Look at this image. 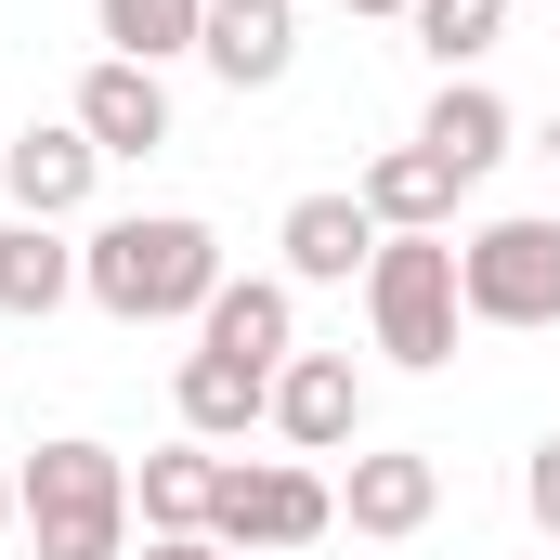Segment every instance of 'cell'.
Listing matches in <instances>:
<instances>
[{
  "mask_svg": "<svg viewBox=\"0 0 560 560\" xmlns=\"http://www.w3.org/2000/svg\"><path fill=\"white\" fill-rule=\"evenodd\" d=\"M79 300H105L118 326H196L222 300V235L196 209H118L79 235Z\"/></svg>",
  "mask_w": 560,
  "mask_h": 560,
  "instance_id": "cell-1",
  "label": "cell"
},
{
  "mask_svg": "<svg viewBox=\"0 0 560 560\" xmlns=\"http://www.w3.org/2000/svg\"><path fill=\"white\" fill-rule=\"evenodd\" d=\"M13 495H26V548L39 560H131V456L118 443L66 430V443H39L13 469Z\"/></svg>",
  "mask_w": 560,
  "mask_h": 560,
  "instance_id": "cell-2",
  "label": "cell"
},
{
  "mask_svg": "<svg viewBox=\"0 0 560 560\" xmlns=\"http://www.w3.org/2000/svg\"><path fill=\"white\" fill-rule=\"evenodd\" d=\"M365 326H378V352L392 365H456V326H469V300H456V235H378V261H365Z\"/></svg>",
  "mask_w": 560,
  "mask_h": 560,
  "instance_id": "cell-3",
  "label": "cell"
},
{
  "mask_svg": "<svg viewBox=\"0 0 560 560\" xmlns=\"http://www.w3.org/2000/svg\"><path fill=\"white\" fill-rule=\"evenodd\" d=\"M456 300L469 326H560V222L548 209H495L456 235Z\"/></svg>",
  "mask_w": 560,
  "mask_h": 560,
  "instance_id": "cell-4",
  "label": "cell"
},
{
  "mask_svg": "<svg viewBox=\"0 0 560 560\" xmlns=\"http://www.w3.org/2000/svg\"><path fill=\"white\" fill-rule=\"evenodd\" d=\"M209 535H222L235 560H261V548H313V535H339V482H326L313 456H222Z\"/></svg>",
  "mask_w": 560,
  "mask_h": 560,
  "instance_id": "cell-5",
  "label": "cell"
},
{
  "mask_svg": "<svg viewBox=\"0 0 560 560\" xmlns=\"http://www.w3.org/2000/svg\"><path fill=\"white\" fill-rule=\"evenodd\" d=\"M92 183H105V156H92L79 118H26V131L0 143V196H13V222H79Z\"/></svg>",
  "mask_w": 560,
  "mask_h": 560,
  "instance_id": "cell-6",
  "label": "cell"
},
{
  "mask_svg": "<svg viewBox=\"0 0 560 560\" xmlns=\"http://www.w3.org/2000/svg\"><path fill=\"white\" fill-rule=\"evenodd\" d=\"M430 509H443V456H418V443H378V456H352V482H339V522L378 535V548L430 535Z\"/></svg>",
  "mask_w": 560,
  "mask_h": 560,
  "instance_id": "cell-7",
  "label": "cell"
},
{
  "mask_svg": "<svg viewBox=\"0 0 560 560\" xmlns=\"http://www.w3.org/2000/svg\"><path fill=\"white\" fill-rule=\"evenodd\" d=\"M275 430H287V456H339V443L365 430L352 352H287V365H275Z\"/></svg>",
  "mask_w": 560,
  "mask_h": 560,
  "instance_id": "cell-8",
  "label": "cell"
},
{
  "mask_svg": "<svg viewBox=\"0 0 560 560\" xmlns=\"http://www.w3.org/2000/svg\"><path fill=\"white\" fill-rule=\"evenodd\" d=\"M92 156H156L170 143V66H131V52H105L92 79H79V105H66Z\"/></svg>",
  "mask_w": 560,
  "mask_h": 560,
  "instance_id": "cell-9",
  "label": "cell"
},
{
  "mask_svg": "<svg viewBox=\"0 0 560 560\" xmlns=\"http://www.w3.org/2000/svg\"><path fill=\"white\" fill-rule=\"evenodd\" d=\"M196 66H209L222 92H275L287 66H300V0H209Z\"/></svg>",
  "mask_w": 560,
  "mask_h": 560,
  "instance_id": "cell-10",
  "label": "cell"
},
{
  "mask_svg": "<svg viewBox=\"0 0 560 560\" xmlns=\"http://www.w3.org/2000/svg\"><path fill=\"white\" fill-rule=\"evenodd\" d=\"M196 352H235V365L275 378L287 352H300V287L287 275H222V300L196 313Z\"/></svg>",
  "mask_w": 560,
  "mask_h": 560,
  "instance_id": "cell-11",
  "label": "cell"
},
{
  "mask_svg": "<svg viewBox=\"0 0 560 560\" xmlns=\"http://www.w3.org/2000/svg\"><path fill=\"white\" fill-rule=\"evenodd\" d=\"M275 248H287V287H352L378 261V222H365V196H287Z\"/></svg>",
  "mask_w": 560,
  "mask_h": 560,
  "instance_id": "cell-12",
  "label": "cell"
},
{
  "mask_svg": "<svg viewBox=\"0 0 560 560\" xmlns=\"http://www.w3.org/2000/svg\"><path fill=\"white\" fill-rule=\"evenodd\" d=\"M352 196H365V222H378V235H443L469 183H456L430 143H392V156H365V183H352Z\"/></svg>",
  "mask_w": 560,
  "mask_h": 560,
  "instance_id": "cell-13",
  "label": "cell"
},
{
  "mask_svg": "<svg viewBox=\"0 0 560 560\" xmlns=\"http://www.w3.org/2000/svg\"><path fill=\"white\" fill-rule=\"evenodd\" d=\"M170 405H183L196 443H248V430H275V378H261V365H235V352H183Z\"/></svg>",
  "mask_w": 560,
  "mask_h": 560,
  "instance_id": "cell-14",
  "label": "cell"
},
{
  "mask_svg": "<svg viewBox=\"0 0 560 560\" xmlns=\"http://www.w3.org/2000/svg\"><path fill=\"white\" fill-rule=\"evenodd\" d=\"M79 300V235L66 222H0V313L13 326H52Z\"/></svg>",
  "mask_w": 560,
  "mask_h": 560,
  "instance_id": "cell-15",
  "label": "cell"
},
{
  "mask_svg": "<svg viewBox=\"0 0 560 560\" xmlns=\"http://www.w3.org/2000/svg\"><path fill=\"white\" fill-rule=\"evenodd\" d=\"M418 143L456 170V183H482V170L522 143V118H509V92H482V79H443V92H430V118H418Z\"/></svg>",
  "mask_w": 560,
  "mask_h": 560,
  "instance_id": "cell-16",
  "label": "cell"
},
{
  "mask_svg": "<svg viewBox=\"0 0 560 560\" xmlns=\"http://www.w3.org/2000/svg\"><path fill=\"white\" fill-rule=\"evenodd\" d=\"M209 495H222V456H209L196 430L156 443V456L131 469V522H143V535H209Z\"/></svg>",
  "mask_w": 560,
  "mask_h": 560,
  "instance_id": "cell-17",
  "label": "cell"
},
{
  "mask_svg": "<svg viewBox=\"0 0 560 560\" xmlns=\"http://www.w3.org/2000/svg\"><path fill=\"white\" fill-rule=\"evenodd\" d=\"M92 26H105V52L170 66V52H196V39H209V0H92Z\"/></svg>",
  "mask_w": 560,
  "mask_h": 560,
  "instance_id": "cell-18",
  "label": "cell"
},
{
  "mask_svg": "<svg viewBox=\"0 0 560 560\" xmlns=\"http://www.w3.org/2000/svg\"><path fill=\"white\" fill-rule=\"evenodd\" d=\"M405 26H418V52L443 66V79H469V66L495 52V26H509V0H418Z\"/></svg>",
  "mask_w": 560,
  "mask_h": 560,
  "instance_id": "cell-19",
  "label": "cell"
},
{
  "mask_svg": "<svg viewBox=\"0 0 560 560\" xmlns=\"http://www.w3.org/2000/svg\"><path fill=\"white\" fill-rule=\"evenodd\" d=\"M522 509H535V535L560 548V430L535 443V456H522Z\"/></svg>",
  "mask_w": 560,
  "mask_h": 560,
  "instance_id": "cell-20",
  "label": "cell"
},
{
  "mask_svg": "<svg viewBox=\"0 0 560 560\" xmlns=\"http://www.w3.org/2000/svg\"><path fill=\"white\" fill-rule=\"evenodd\" d=\"M143 560H235L222 535H143Z\"/></svg>",
  "mask_w": 560,
  "mask_h": 560,
  "instance_id": "cell-21",
  "label": "cell"
},
{
  "mask_svg": "<svg viewBox=\"0 0 560 560\" xmlns=\"http://www.w3.org/2000/svg\"><path fill=\"white\" fill-rule=\"evenodd\" d=\"M0 535H26V495H13V469H0Z\"/></svg>",
  "mask_w": 560,
  "mask_h": 560,
  "instance_id": "cell-22",
  "label": "cell"
},
{
  "mask_svg": "<svg viewBox=\"0 0 560 560\" xmlns=\"http://www.w3.org/2000/svg\"><path fill=\"white\" fill-rule=\"evenodd\" d=\"M326 13H392V26H405V13H418V0H326Z\"/></svg>",
  "mask_w": 560,
  "mask_h": 560,
  "instance_id": "cell-23",
  "label": "cell"
},
{
  "mask_svg": "<svg viewBox=\"0 0 560 560\" xmlns=\"http://www.w3.org/2000/svg\"><path fill=\"white\" fill-rule=\"evenodd\" d=\"M548 170H560V105H548Z\"/></svg>",
  "mask_w": 560,
  "mask_h": 560,
  "instance_id": "cell-24",
  "label": "cell"
},
{
  "mask_svg": "<svg viewBox=\"0 0 560 560\" xmlns=\"http://www.w3.org/2000/svg\"><path fill=\"white\" fill-rule=\"evenodd\" d=\"M548 560H560V548H548Z\"/></svg>",
  "mask_w": 560,
  "mask_h": 560,
  "instance_id": "cell-25",
  "label": "cell"
}]
</instances>
